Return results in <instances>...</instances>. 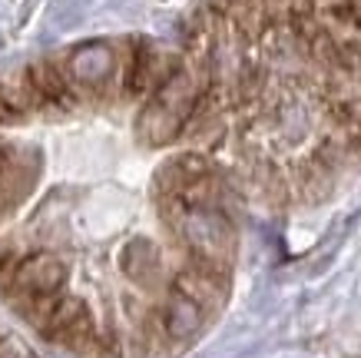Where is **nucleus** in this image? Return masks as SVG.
<instances>
[{"label": "nucleus", "instance_id": "5", "mask_svg": "<svg viewBox=\"0 0 361 358\" xmlns=\"http://www.w3.org/2000/svg\"><path fill=\"white\" fill-rule=\"evenodd\" d=\"M212 176V163H209L202 153L189 150V153H179L173 156L169 163L159 166V173H156V189L163 196H183L192 183L199 179H206Z\"/></svg>", "mask_w": 361, "mask_h": 358}, {"label": "nucleus", "instance_id": "1", "mask_svg": "<svg viewBox=\"0 0 361 358\" xmlns=\"http://www.w3.org/2000/svg\"><path fill=\"white\" fill-rule=\"evenodd\" d=\"M212 87L209 60H199V66H179L166 83L149 93L146 107L140 109L136 130L140 140L149 146H169L186 133L189 119L196 113L202 93Z\"/></svg>", "mask_w": 361, "mask_h": 358}, {"label": "nucleus", "instance_id": "7", "mask_svg": "<svg viewBox=\"0 0 361 358\" xmlns=\"http://www.w3.org/2000/svg\"><path fill=\"white\" fill-rule=\"evenodd\" d=\"M202 318H206V309L196 302V299H189L186 292H179V289H169V299L163 305V332L173 342H186L192 338L202 328Z\"/></svg>", "mask_w": 361, "mask_h": 358}, {"label": "nucleus", "instance_id": "10", "mask_svg": "<svg viewBox=\"0 0 361 358\" xmlns=\"http://www.w3.org/2000/svg\"><path fill=\"white\" fill-rule=\"evenodd\" d=\"M11 123H20V117H17V113L7 107V100L0 97V126H11Z\"/></svg>", "mask_w": 361, "mask_h": 358}, {"label": "nucleus", "instance_id": "6", "mask_svg": "<svg viewBox=\"0 0 361 358\" xmlns=\"http://www.w3.org/2000/svg\"><path fill=\"white\" fill-rule=\"evenodd\" d=\"M27 70H30L33 83L40 90L47 109H73L77 107L80 90L73 87V80H70L63 64H56V60H37V64H30Z\"/></svg>", "mask_w": 361, "mask_h": 358}, {"label": "nucleus", "instance_id": "4", "mask_svg": "<svg viewBox=\"0 0 361 358\" xmlns=\"http://www.w3.org/2000/svg\"><path fill=\"white\" fill-rule=\"evenodd\" d=\"M66 275H70V265H66L56 252H33V256H23V259L13 265V289H17L23 299L56 295L63 289Z\"/></svg>", "mask_w": 361, "mask_h": 358}, {"label": "nucleus", "instance_id": "9", "mask_svg": "<svg viewBox=\"0 0 361 358\" xmlns=\"http://www.w3.org/2000/svg\"><path fill=\"white\" fill-rule=\"evenodd\" d=\"M0 358H33V352L23 345L20 338H0Z\"/></svg>", "mask_w": 361, "mask_h": 358}, {"label": "nucleus", "instance_id": "3", "mask_svg": "<svg viewBox=\"0 0 361 358\" xmlns=\"http://www.w3.org/2000/svg\"><path fill=\"white\" fill-rule=\"evenodd\" d=\"M66 73L73 80V87L83 93H97V90H106L110 80L116 76V50L103 40H93V44L77 47L73 54L66 56Z\"/></svg>", "mask_w": 361, "mask_h": 358}, {"label": "nucleus", "instance_id": "2", "mask_svg": "<svg viewBox=\"0 0 361 358\" xmlns=\"http://www.w3.org/2000/svg\"><path fill=\"white\" fill-rule=\"evenodd\" d=\"M159 209L176 239L186 246L189 259L229 272L235 259V226L222 206H189L176 196H163Z\"/></svg>", "mask_w": 361, "mask_h": 358}, {"label": "nucleus", "instance_id": "8", "mask_svg": "<svg viewBox=\"0 0 361 358\" xmlns=\"http://www.w3.org/2000/svg\"><path fill=\"white\" fill-rule=\"evenodd\" d=\"M120 269L126 279L140 285H153L159 279V269H163V262H159V249H156L153 242L146 236H136L130 239L120 252Z\"/></svg>", "mask_w": 361, "mask_h": 358}, {"label": "nucleus", "instance_id": "12", "mask_svg": "<svg viewBox=\"0 0 361 358\" xmlns=\"http://www.w3.org/2000/svg\"><path fill=\"white\" fill-rule=\"evenodd\" d=\"M348 11H351V17H355V23H358V30H361V0H348Z\"/></svg>", "mask_w": 361, "mask_h": 358}, {"label": "nucleus", "instance_id": "11", "mask_svg": "<svg viewBox=\"0 0 361 358\" xmlns=\"http://www.w3.org/2000/svg\"><path fill=\"white\" fill-rule=\"evenodd\" d=\"M13 262V252L7 249V246H4V242H0V269H7V265H11Z\"/></svg>", "mask_w": 361, "mask_h": 358}]
</instances>
